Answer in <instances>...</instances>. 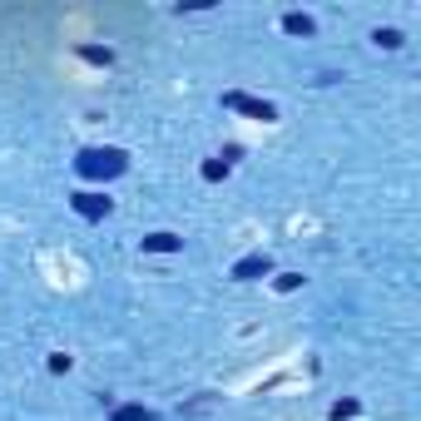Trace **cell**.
<instances>
[{
  "label": "cell",
  "mask_w": 421,
  "mask_h": 421,
  "mask_svg": "<svg viewBox=\"0 0 421 421\" xmlns=\"http://www.w3.org/2000/svg\"><path fill=\"white\" fill-rule=\"evenodd\" d=\"M80 174L85 179H114V174H124V154L119 149H85L80 154Z\"/></svg>",
  "instance_id": "obj_1"
},
{
  "label": "cell",
  "mask_w": 421,
  "mask_h": 421,
  "mask_svg": "<svg viewBox=\"0 0 421 421\" xmlns=\"http://www.w3.org/2000/svg\"><path fill=\"white\" fill-rule=\"evenodd\" d=\"M75 213H80V218H105L109 199H100V194H75Z\"/></svg>",
  "instance_id": "obj_2"
},
{
  "label": "cell",
  "mask_w": 421,
  "mask_h": 421,
  "mask_svg": "<svg viewBox=\"0 0 421 421\" xmlns=\"http://www.w3.org/2000/svg\"><path fill=\"white\" fill-rule=\"evenodd\" d=\"M268 273V258L263 253H253V258H243L238 268H233V278H263Z\"/></svg>",
  "instance_id": "obj_3"
},
{
  "label": "cell",
  "mask_w": 421,
  "mask_h": 421,
  "mask_svg": "<svg viewBox=\"0 0 421 421\" xmlns=\"http://www.w3.org/2000/svg\"><path fill=\"white\" fill-rule=\"evenodd\" d=\"M144 248H149V253H174V248H179V238H174V233H149V238H144Z\"/></svg>",
  "instance_id": "obj_4"
},
{
  "label": "cell",
  "mask_w": 421,
  "mask_h": 421,
  "mask_svg": "<svg viewBox=\"0 0 421 421\" xmlns=\"http://www.w3.org/2000/svg\"><path fill=\"white\" fill-rule=\"evenodd\" d=\"M114 421H154V412H149V407H119Z\"/></svg>",
  "instance_id": "obj_5"
},
{
  "label": "cell",
  "mask_w": 421,
  "mask_h": 421,
  "mask_svg": "<svg viewBox=\"0 0 421 421\" xmlns=\"http://www.w3.org/2000/svg\"><path fill=\"white\" fill-rule=\"evenodd\" d=\"M283 25H288L293 35H313V20H308V15H298V10H293V15H288Z\"/></svg>",
  "instance_id": "obj_6"
},
{
  "label": "cell",
  "mask_w": 421,
  "mask_h": 421,
  "mask_svg": "<svg viewBox=\"0 0 421 421\" xmlns=\"http://www.w3.org/2000/svg\"><path fill=\"white\" fill-rule=\"evenodd\" d=\"M332 417L342 421V417H357V402H337V407H332Z\"/></svg>",
  "instance_id": "obj_7"
}]
</instances>
